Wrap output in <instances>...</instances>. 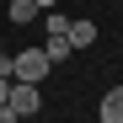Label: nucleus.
<instances>
[{
  "label": "nucleus",
  "mask_w": 123,
  "mask_h": 123,
  "mask_svg": "<svg viewBox=\"0 0 123 123\" xmlns=\"http://www.w3.org/2000/svg\"><path fill=\"white\" fill-rule=\"evenodd\" d=\"M48 70H54V59H48L43 48H16V54H11V80H32V86H37Z\"/></svg>",
  "instance_id": "f257e3e1"
},
{
  "label": "nucleus",
  "mask_w": 123,
  "mask_h": 123,
  "mask_svg": "<svg viewBox=\"0 0 123 123\" xmlns=\"http://www.w3.org/2000/svg\"><path fill=\"white\" fill-rule=\"evenodd\" d=\"M11 107H16V118H32L37 107H43V96H37V86H32V80H11Z\"/></svg>",
  "instance_id": "f03ea898"
},
{
  "label": "nucleus",
  "mask_w": 123,
  "mask_h": 123,
  "mask_svg": "<svg viewBox=\"0 0 123 123\" xmlns=\"http://www.w3.org/2000/svg\"><path fill=\"white\" fill-rule=\"evenodd\" d=\"M96 123H123V86L102 91V102H96Z\"/></svg>",
  "instance_id": "7ed1b4c3"
},
{
  "label": "nucleus",
  "mask_w": 123,
  "mask_h": 123,
  "mask_svg": "<svg viewBox=\"0 0 123 123\" xmlns=\"http://www.w3.org/2000/svg\"><path fill=\"white\" fill-rule=\"evenodd\" d=\"M64 37H70V48H75V54H80V48H91V43H96V22H70Z\"/></svg>",
  "instance_id": "20e7f679"
},
{
  "label": "nucleus",
  "mask_w": 123,
  "mask_h": 123,
  "mask_svg": "<svg viewBox=\"0 0 123 123\" xmlns=\"http://www.w3.org/2000/svg\"><path fill=\"white\" fill-rule=\"evenodd\" d=\"M11 22H37V0H11Z\"/></svg>",
  "instance_id": "39448f33"
},
{
  "label": "nucleus",
  "mask_w": 123,
  "mask_h": 123,
  "mask_svg": "<svg viewBox=\"0 0 123 123\" xmlns=\"http://www.w3.org/2000/svg\"><path fill=\"white\" fill-rule=\"evenodd\" d=\"M43 54L54 59V64H64V59H70L75 48H70V37H64V32H59V37H48V48H43Z\"/></svg>",
  "instance_id": "423d86ee"
},
{
  "label": "nucleus",
  "mask_w": 123,
  "mask_h": 123,
  "mask_svg": "<svg viewBox=\"0 0 123 123\" xmlns=\"http://www.w3.org/2000/svg\"><path fill=\"white\" fill-rule=\"evenodd\" d=\"M43 27H48V37H59V32H70V16L54 6V11H43Z\"/></svg>",
  "instance_id": "0eeeda50"
},
{
  "label": "nucleus",
  "mask_w": 123,
  "mask_h": 123,
  "mask_svg": "<svg viewBox=\"0 0 123 123\" xmlns=\"http://www.w3.org/2000/svg\"><path fill=\"white\" fill-rule=\"evenodd\" d=\"M0 123H22V118H16V107H11V102H0Z\"/></svg>",
  "instance_id": "6e6552de"
},
{
  "label": "nucleus",
  "mask_w": 123,
  "mask_h": 123,
  "mask_svg": "<svg viewBox=\"0 0 123 123\" xmlns=\"http://www.w3.org/2000/svg\"><path fill=\"white\" fill-rule=\"evenodd\" d=\"M0 75H11V54L6 48H0Z\"/></svg>",
  "instance_id": "1a4fd4ad"
},
{
  "label": "nucleus",
  "mask_w": 123,
  "mask_h": 123,
  "mask_svg": "<svg viewBox=\"0 0 123 123\" xmlns=\"http://www.w3.org/2000/svg\"><path fill=\"white\" fill-rule=\"evenodd\" d=\"M11 96V75H0V102H6Z\"/></svg>",
  "instance_id": "9d476101"
},
{
  "label": "nucleus",
  "mask_w": 123,
  "mask_h": 123,
  "mask_svg": "<svg viewBox=\"0 0 123 123\" xmlns=\"http://www.w3.org/2000/svg\"><path fill=\"white\" fill-rule=\"evenodd\" d=\"M54 6H59V0H37V11H54Z\"/></svg>",
  "instance_id": "9b49d317"
},
{
  "label": "nucleus",
  "mask_w": 123,
  "mask_h": 123,
  "mask_svg": "<svg viewBox=\"0 0 123 123\" xmlns=\"http://www.w3.org/2000/svg\"><path fill=\"white\" fill-rule=\"evenodd\" d=\"M0 48H6V43H0Z\"/></svg>",
  "instance_id": "f8f14e48"
}]
</instances>
